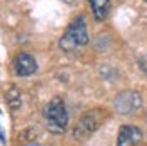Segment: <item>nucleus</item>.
<instances>
[{
  "mask_svg": "<svg viewBox=\"0 0 147 146\" xmlns=\"http://www.w3.org/2000/svg\"><path fill=\"white\" fill-rule=\"evenodd\" d=\"M45 121H47V128L52 134H61L67 130L68 112L61 98H54L49 101V105L45 106Z\"/></svg>",
  "mask_w": 147,
  "mask_h": 146,
  "instance_id": "nucleus-1",
  "label": "nucleus"
},
{
  "mask_svg": "<svg viewBox=\"0 0 147 146\" xmlns=\"http://www.w3.org/2000/svg\"><path fill=\"white\" fill-rule=\"evenodd\" d=\"M86 43H88V29H86V24H84L83 18H77V20H74L72 24L68 25L67 33L61 36L59 47L63 50H67V53H70V50H76L79 47H84Z\"/></svg>",
  "mask_w": 147,
  "mask_h": 146,
  "instance_id": "nucleus-2",
  "label": "nucleus"
},
{
  "mask_svg": "<svg viewBox=\"0 0 147 146\" xmlns=\"http://www.w3.org/2000/svg\"><path fill=\"white\" fill-rule=\"evenodd\" d=\"M104 112L102 110H92V112H86L83 117L79 119V123L76 125V128H74V137L76 139H88L95 130H97L100 126L102 119H104V115H102Z\"/></svg>",
  "mask_w": 147,
  "mask_h": 146,
  "instance_id": "nucleus-3",
  "label": "nucleus"
},
{
  "mask_svg": "<svg viewBox=\"0 0 147 146\" xmlns=\"http://www.w3.org/2000/svg\"><path fill=\"white\" fill-rule=\"evenodd\" d=\"M140 106H142V96L138 92L126 90V92H120L115 98V110L120 115H129V114L136 112Z\"/></svg>",
  "mask_w": 147,
  "mask_h": 146,
  "instance_id": "nucleus-4",
  "label": "nucleus"
},
{
  "mask_svg": "<svg viewBox=\"0 0 147 146\" xmlns=\"http://www.w3.org/2000/svg\"><path fill=\"white\" fill-rule=\"evenodd\" d=\"M142 139V130L131 125H124L117 135V146H136Z\"/></svg>",
  "mask_w": 147,
  "mask_h": 146,
  "instance_id": "nucleus-5",
  "label": "nucleus"
},
{
  "mask_svg": "<svg viewBox=\"0 0 147 146\" xmlns=\"http://www.w3.org/2000/svg\"><path fill=\"white\" fill-rule=\"evenodd\" d=\"M36 69H38V63H36V60L27 53L18 54L16 60H14V70H16L18 76H31L36 72Z\"/></svg>",
  "mask_w": 147,
  "mask_h": 146,
  "instance_id": "nucleus-6",
  "label": "nucleus"
},
{
  "mask_svg": "<svg viewBox=\"0 0 147 146\" xmlns=\"http://www.w3.org/2000/svg\"><path fill=\"white\" fill-rule=\"evenodd\" d=\"M90 7L93 11V16L97 20H104L108 14H109V0H90Z\"/></svg>",
  "mask_w": 147,
  "mask_h": 146,
  "instance_id": "nucleus-7",
  "label": "nucleus"
},
{
  "mask_svg": "<svg viewBox=\"0 0 147 146\" xmlns=\"http://www.w3.org/2000/svg\"><path fill=\"white\" fill-rule=\"evenodd\" d=\"M5 99H7V105H9V106L13 108V110H16V108H20V105H22L20 90L16 89V87H11V89L5 92Z\"/></svg>",
  "mask_w": 147,
  "mask_h": 146,
  "instance_id": "nucleus-8",
  "label": "nucleus"
},
{
  "mask_svg": "<svg viewBox=\"0 0 147 146\" xmlns=\"http://www.w3.org/2000/svg\"><path fill=\"white\" fill-rule=\"evenodd\" d=\"M138 65H140V69H142L144 72H147V54L142 56L140 60H138Z\"/></svg>",
  "mask_w": 147,
  "mask_h": 146,
  "instance_id": "nucleus-9",
  "label": "nucleus"
},
{
  "mask_svg": "<svg viewBox=\"0 0 147 146\" xmlns=\"http://www.w3.org/2000/svg\"><path fill=\"white\" fill-rule=\"evenodd\" d=\"M63 2H68V4H72V2H74V0H63Z\"/></svg>",
  "mask_w": 147,
  "mask_h": 146,
  "instance_id": "nucleus-10",
  "label": "nucleus"
},
{
  "mask_svg": "<svg viewBox=\"0 0 147 146\" xmlns=\"http://www.w3.org/2000/svg\"><path fill=\"white\" fill-rule=\"evenodd\" d=\"M27 146H41V144H27Z\"/></svg>",
  "mask_w": 147,
  "mask_h": 146,
  "instance_id": "nucleus-11",
  "label": "nucleus"
}]
</instances>
